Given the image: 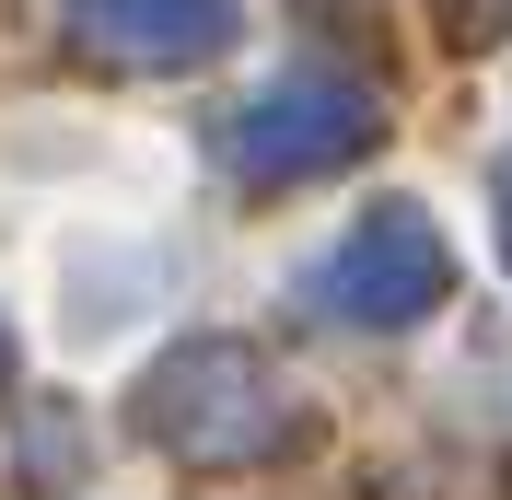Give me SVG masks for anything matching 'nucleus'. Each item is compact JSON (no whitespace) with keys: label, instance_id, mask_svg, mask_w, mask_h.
<instances>
[{"label":"nucleus","instance_id":"1","mask_svg":"<svg viewBox=\"0 0 512 500\" xmlns=\"http://www.w3.org/2000/svg\"><path fill=\"white\" fill-rule=\"evenodd\" d=\"M140 431H152L175 466H256V454L291 431V396H280V373H268V349L187 338L175 361H152V384H140Z\"/></svg>","mask_w":512,"mask_h":500},{"label":"nucleus","instance_id":"2","mask_svg":"<svg viewBox=\"0 0 512 500\" xmlns=\"http://www.w3.org/2000/svg\"><path fill=\"white\" fill-rule=\"evenodd\" d=\"M443 291H454V245L431 233L419 198H373V210L303 268V303L338 314V326H419Z\"/></svg>","mask_w":512,"mask_h":500},{"label":"nucleus","instance_id":"3","mask_svg":"<svg viewBox=\"0 0 512 500\" xmlns=\"http://www.w3.org/2000/svg\"><path fill=\"white\" fill-rule=\"evenodd\" d=\"M384 105L338 70H280L268 94L233 117V163H245L256 187H303V175H338L350 152H373Z\"/></svg>","mask_w":512,"mask_h":500},{"label":"nucleus","instance_id":"4","mask_svg":"<svg viewBox=\"0 0 512 500\" xmlns=\"http://www.w3.org/2000/svg\"><path fill=\"white\" fill-rule=\"evenodd\" d=\"M59 12L105 70H198V59H222L233 24H245L233 0H59Z\"/></svg>","mask_w":512,"mask_h":500},{"label":"nucleus","instance_id":"5","mask_svg":"<svg viewBox=\"0 0 512 500\" xmlns=\"http://www.w3.org/2000/svg\"><path fill=\"white\" fill-rule=\"evenodd\" d=\"M501 256H512V152H501Z\"/></svg>","mask_w":512,"mask_h":500},{"label":"nucleus","instance_id":"6","mask_svg":"<svg viewBox=\"0 0 512 500\" xmlns=\"http://www.w3.org/2000/svg\"><path fill=\"white\" fill-rule=\"evenodd\" d=\"M0 361H12V338H0Z\"/></svg>","mask_w":512,"mask_h":500}]
</instances>
